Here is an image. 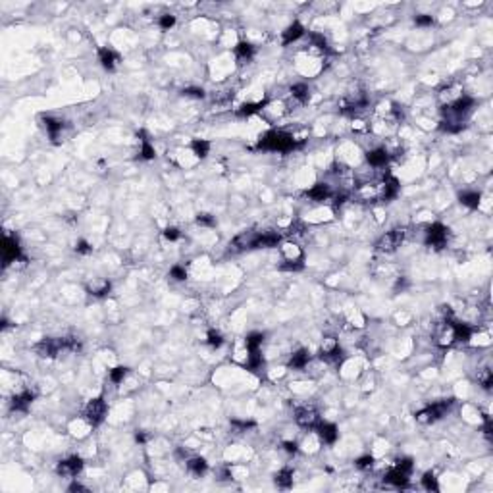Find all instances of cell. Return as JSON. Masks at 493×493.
<instances>
[{"instance_id":"cell-22","label":"cell","mask_w":493,"mask_h":493,"mask_svg":"<svg viewBox=\"0 0 493 493\" xmlns=\"http://www.w3.org/2000/svg\"><path fill=\"white\" fill-rule=\"evenodd\" d=\"M480 201H482V195L478 191H464V193H461V202L464 206H468V208H478Z\"/></svg>"},{"instance_id":"cell-26","label":"cell","mask_w":493,"mask_h":493,"mask_svg":"<svg viewBox=\"0 0 493 493\" xmlns=\"http://www.w3.org/2000/svg\"><path fill=\"white\" fill-rule=\"evenodd\" d=\"M91 295L94 297H106L110 293V281H100V283H92L89 287Z\"/></svg>"},{"instance_id":"cell-27","label":"cell","mask_w":493,"mask_h":493,"mask_svg":"<svg viewBox=\"0 0 493 493\" xmlns=\"http://www.w3.org/2000/svg\"><path fill=\"white\" fill-rule=\"evenodd\" d=\"M422 486L426 488L428 492H439V484H437V478H435L433 472H426V474H424Z\"/></svg>"},{"instance_id":"cell-11","label":"cell","mask_w":493,"mask_h":493,"mask_svg":"<svg viewBox=\"0 0 493 493\" xmlns=\"http://www.w3.org/2000/svg\"><path fill=\"white\" fill-rule=\"evenodd\" d=\"M397 193H399V181L393 176H387L381 185V201H391L397 197Z\"/></svg>"},{"instance_id":"cell-21","label":"cell","mask_w":493,"mask_h":493,"mask_svg":"<svg viewBox=\"0 0 493 493\" xmlns=\"http://www.w3.org/2000/svg\"><path fill=\"white\" fill-rule=\"evenodd\" d=\"M276 486L281 488V490H287L293 486V470L289 468H283L276 474Z\"/></svg>"},{"instance_id":"cell-4","label":"cell","mask_w":493,"mask_h":493,"mask_svg":"<svg viewBox=\"0 0 493 493\" xmlns=\"http://www.w3.org/2000/svg\"><path fill=\"white\" fill-rule=\"evenodd\" d=\"M449 229L443 224L435 222V224L428 225L426 229V245L433 246V248H443L447 245Z\"/></svg>"},{"instance_id":"cell-18","label":"cell","mask_w":493,"mask_h":493,"mask_svg":"<svg viewBox=\"0 0 493 493\" xmlns=\"http://www.w3.org/2000/svg\"><path fill=\"white\" fill-rule=\"evenodd\" d=\"M254 56V46L250 45V43H239V45L235 46V58L239 60V62H248L250 58Z\"/></svg>"},{"instance_id":"cell-13","label":"cell","mask_w":493,"mask_h":493,"mask_svg":"<svg viewBox=\"0 0 493 493\" xmlns=\"http://www.w3.org/2000/svg\"><path fill=\"white\" fill-rule=\"evenodd\" d=\"M366 160H368V164H370L372 168H381V166L387 164L389 154H387L385 149H374V151H368V153H366Z\"/></svg>"},{"instance_id":"cell-24","label":"cell","mask_w":493,"mask_h":493,"mask_svg":"<svg viewBox=\"0 0 493 493\" xmlns=\"http://www.w3.org/2000/svg\"><path fill=\"white\" fill-rule=\"evenodd\" d=\"M191 151H193V154L197 158H204L208 153H210V143L204 141V139H195V141L191 143Z\"/></svg>"},{"instance_id":"cell-5","label":"cell","mask_w":493,"mask_h":493,"mask_svg":"<svg viewBox=\"0 0 493 493\" xmlns=\"http://www.w3.org/2000/svg\"><path fill=\"white\" fill-rule=\"evenodd\" d=\"M449 404H451V401H441V403L430 404V406H426L424 410H420V412L416 414V420H418V422H424V424H431V422L439 420V418L445 414Z\"/></svg>"},{"instance_id":"cell-23","label":"cell","mask_w":493,"mask_h":493,"mask_svg":"<svg viewBox=\"0 0 493 493\" xmlns=\"http://www.w3.org/2000/svg\"><path fill=\"white\" fill-rule=\"evenodd\" d=\"M43 122H45L46 133L50 135L52 139H54V137H58V133H60V131H62V127H64V123H62L60 120H56V118H50V116H46Z\"/></svg>"},{"instance_id":"cell-16","label":"cell","mask_w":493,"mask_h":493,"mask_svg":"<svg viewBox=\"0 0 493 493\" xmlns=\"http://www.w3.org/2000/svg\"><path fill=\"white\" fill-rule=\"evenodd\" d=\"M307 195H308L312 201L324 202V201H328V199H330V195H332V193H330V187H328L326 183H316V185H314Z\"/></svg>"},{"instance_id":"cell-19","label":"cell","mask_w":493,"mask_h":493,"mask_svg":"<svg viewBox=\"0 0 493 493\" xmlns=\"http://www.w3.org/2000/svg\"><path fill=\"white\" fill-rule=\"evenodd\" d=\"M453 332H455V341L468 343L472 339V328L468 324H455L453 322Z\"/></svg>"},{"instance_id":"cell-39","label":"cell","mask_w":493,"mask_h":493,"mask_svg":"<svg viewBox=\"0 0 493 493\" xmlns=\"http://www.w3.org/2000/svg\"><path fill=\"white\" fill-rule=\"evenodd\" d=\"M183 94H185V96H195V98H202V96H204L202 89H185L183 91Z\"/></svg>"},{"instance_id":"cell-2","label":"cell","mask_w":493,"mask_h":493,"mask_svg":"<svg viewBox=\"0 0 493 493\" xmlns=\"http://www.w3.org/2000/svg\"><path fill=\"white\" fill-rule=\"evenodd\" d=\"M410 472H412V461L410 459H399L397 464L385 474V482L395 486V488H404L408 484Z\"/></svg>"},{"instance_id":"cell-40","label":"cell","mask_w":493,"mask_h":493,"mask_svg":"<svg viewBox=\"0 0 493 493\" xmlns=\"http://www.w3.org/2000/svg\"><path fill=\"white\" fill-rule=\"evenodd\" d=\"M75 250H77V252H83V254H87V252H91L92 248L89 246V243H85V241H79V243L75 245Z\"/></svg>"},{"instance_id":"cell-33","label":"cell","mask_w":493,"mask_h":493,"mask_svg":"<svg viewBox=\"0 0 493 493\" xmlns=\"http://www.w3.org/2000/svg\"><path fill=\"white\" fill-rule=\"evenodd\" d=\"M158 25H160V29L168 31V29H172V27L176 25V18H174V16H170V14H166V16H162V18H160Z\"/></svg>"},{"instance_id":"cell-25","label":"cell","mask_w":493,"mask_h":493,"mask_svg":"<svg viewBox=\"0 0 493 493\" xmlns=\"http://www.w3.org/2000/svg\"><path fill=\"white\" fill-rule=\"evenodd\" d=\"M291 94H293V98H297L299 102H307V100L310 98V89H308V85H305V83H297V85H293L291 87Z\"/></svg>"},{"instance_id":"cell-36","label":"cell","mask_w":493,"mask_h":493,"mask_svg":"<svg viewBox=\"0 0 493 493\" xmlns=\"http://www.w3.org/2000/svg\"><path fill=\"white\" fill-rule=\"evenodd\" d=\"M197 224L212 227V225H216V220H214V216H212V214H199V218H197Z\"/></svg>"},{"instance_id":"cell-20","label":"cell","mask_w":493,"mask_h":493,"mask_svg":"<svg viewBox=\"0 0 493 493\" xmlns=\"http://www.w3.org/2000/svg\"><path fill=\"white\" fill-rule=\"evenodd\" d=\"M187 468H189L191 474H195V476H202L204 472L208 470V462H206L202 457H193V459L187 461Z\"/></svg>"},{"instance_id":"cell-35","label":"cell","mask_w":493,"mask_h":493,"mask_svg":"<svg viewBox=\"0 0 493 493\" xmlns=\"http://www.w3.org/2000/svg\"><path fill=\"white\" fill-rule=\"evenodd\" d=\"M357 466H359L360 470H368V468H372V466H374V457H370V455L360 457L359 461H357Z\"/></svg>"},{"instance_id":"cell-31","label":"cell","mask_w":493,"mask_h":493,"mask_svg":"<svg viewBox=\"0 0 493 493\" xmlns=\"http://www.w3.org/2000/svg\"><path fill=\"white\" fill-rule=\"evenodd\" d=\"M141 156L145 158V160L154 158V149H153V145L147 139H141Z\"/></svg>"},{"instance_id":"cell-6","label":"cell","mask_w":493,"mask_h":493,"mask_svg":"<svg viewBox=\"0 0 493 493\" xmlns=\"http://www.w3.org/2000/svg\"><path fill=\"white\" fill-rule=\"evenodd\" d=\"M404 239V231L403 229H393V231H387L385 235H381V239L378 241V250L381 252H393L397 250L399 246L403 245Z\"/></svg>"},{"instance_id":"cell-17","label":"cell","mask_w":493,"mask_h":493,"mask_svg":"<svg viewBox=\"0 0 493 493\" xmlns=\"http://www.w3.org/2000/svg\"><path fill=\"white\" fill-rule=\"evenodd\" d=\"M33 399H35V395L31 391H23V393L14 397L12 406H14V410H27L31 406V403H33Z\"/></svg>"},{"instance_id":"cell-9","label":"cell","mask_w":493,"mask_h":493,"mask_svg":"<svg viewBox=\"0 0 493 493\" xmlns=\"http://www.w3.org/2000/svg\"><path fill=\"white\" fill-rule=\"evenodd\" d=\"M2 254H4V264L20 260L22 258V248L18 245V241L10 239V237H4V241H2Z\"/></svg>"},{"instance_id":"cell-37","label":"cell","mask_w":493,"mask_h":493,"mask_svg":"<svg viewBox=\"0 0 493 493\" xmlns=\"http://www.w3.org/2000/svg\"><path fill=\"white\" fill-rule=\"evenodd\" d=\"M180 235L181 233H180V229H178V227H166V229H164V237H166L168 241H178V239H180Z\"/></svg>"},{"instance_id":"cell-29","label":"cell","mask_w":493,"mask_h":493,"mask_svg":"<svg viewBox=\"0 0 493 493\" xmlns=\"http://www.w3.org/2000/svg\"><path fill=\"white\" fill-rule=\"evenodd\" d=\"M127 372H129V370H127L125 366H116V368L110 370V380H112L114 383H122V381L125 380Z\"/></svg>"},{"instance_id":"cell-15","label":"cell","mask_w":493,"mask_h":493,"mask_svg":"<svg viewBox=\"0 0 493 493\" xmlns=\"http://www.w3.org/2000/svg\"><path fill=\"white\" fill-rule=\"evenodd\" d=\"M308 360H310V353H308L307 349H301V351H297V353H293L291 355L289 366L295 368V370H303V368H307Z\"/></svg>"},{"instance_id":"cell-41","label":"cell","mask_w":493,"mask_h":493,"mask_svg":"<svg viewBox=\"0 0 493 493\" xmlns=\"http://www.w3.org/2000/svg\"><path fill=\"white\" fill-rule=\"evenodd\" d=\"M285 451H289V453H297V443L287 441V443H285Z\"/></svg>"},{"instance_id":"cell-12","label":"cell","mask_w":493,"mask_h":493,"mask_svg":"<svg viewBox=\"0 0 493 493\" xmlns=\"http://www.w3.org/2000/svg\"><path fill=\"white\" fill-rule=\"evenodd\" d=\"M303 35H305V27L299 22H295L281 33V41H283V45H291L295 41H299Z\"/></svg>"},{"instance_id":"cell-28","label":"cell","mask_w":493,"mask_h":493,"mask_svg":"<svg viewBox=\"0 0 493 493\" xmlns=\"http://www.w3.org/2000/svg\"><path fill=\"white\" fill-rule=\"evenodd\" d=\"M262 341H264V336H262V334H250L245 341L246 351H258L260 345H262Z\"/></svg>"},{"instance_id":"cell-1","label":"cell","mask_w":493,"mask_h":493,"mask_svg":"<svg viewBox=\"0 0 493 493\" xmlns=\"http://www.w3.org/2000/svg\"><path fill=\"white\" fill-rule=\"evenodd\" d=\"M258 147L264 149V151H272V153H276V151L277 153H287V151H293L297 147V141L293 139V135L285 133V131L272 129L260 139Z\"/></svg>"},{"instance_id":"cell-30","label":"cell","mask_w":493,"mask_h":493,"mask_svg":"<svg viewBox=\"0 0 493 493\" xmlns=\"http://www.w3.org/2000/svg\"><path fill=\"white\" fill-rule=\"evenodd\" d=\"M478 381H480V385L482 387H486V389H490L492 387V383H493V374H492V370H482L480 374H478Z\"/></svg>"},{"instance_id":"cell-10","label":"cell","mask_w":493,"mask_h":493,"mask_svg":"<svg viewBox=\"0 0 493 493\" xmlns=\"http://www.w3.org/2000/svg\"><path fill=\"white\" fill-rule=\"evenodd\" d=\"M83 468V461L79 459V457H69L66 461H62L60 464H58V474L60 476H66V478H73V476H77L79 472Z\"/></svg>"},{"instance_id":"cell-32","label":"cell","mask_w":493,"mask_h":493,"mask_svg":"<svg viewBox=\"0 0 493 493\" xmlns=\"http://www.w3.org/2000/svg\"><path fill=\"white\" fill-rule=\"evenodd\" d=\"M222 343H224V337H222L220 332H214V330L208 332V345H210V347H216V349H218Z\"/></svg>"},{"instance_id":"cell-14","label":"cell","mask_w":493,"mask_h":493,"mask_svg":"<svg viewBox=\"0 0 493 493\" xmlns=\"http://www.w3.org/2000/svg\"><path fill=\"white\" fill-rule=\"evenodd\" d=\"M98 60H100V64L104 69H108V71H112L116 64H118V54L114 52L112 48H100L98 50Z\"/></svg>"},{"instance_id":"cell-7","label":"cell","mask_w":493,"mask_h":493,"mask_svg":"<svg viewBox=\"0 0 493 493\" xmlns=\"http://www.w3.org/2000/svg\"><path fill=\"white\" fill-rule=\"evenodd\" d=\"M295 420H297V424L303 428H316L320 424V414H318V410L314 408V406H303V408H299L297 410V414H295Z\"/></svg>"},{"instance_id":"cell-8","label":"cell","mask_w":493,"mask_h":493,"mask_svg":"<svg viewBox=\"0 0 493 493\" xmlns=\"http://www.w3.org/2000/svg\"><path fill=\"white\" fill-rule=\"evenodd\" d=\"M316 430V433H318V437L324 441V443H328V445H334L337 441V437H339V430H337L336 424H332V422H322L320 420V424L314 428Z\"/></svg>"},{"instance_id":"cell-3","label":"cell","mask_w":493,"mask_h":493,"mask_svg":"<svg viewBox=\"0 0 493 493\" xmlns=\"http://www.w3.org/2000/svg\"><path fill=\"white\" fill-rule=\"evenodd\" d=\"M106 416V403L102 397L91 399L87 406H85V420L89 422V426H98Z\"/></svg>"},{"instance_id":"cell-34","label":"cell","mask_w":493,"mask_h":493,"mask_svg":"<svg viewBox=\"0 0 493 493\" xmlns=\"http://www.w3.org/2000/svg\"><path fill=\"white\" fill-rule=\"evenodd\" d=\"M170 276L176 281H183V279H187V270L183 268V266H174V268L170 270Z\"/></svg>"},{"instance_id":"cell-38","label":"cell","mask_w":493,"mask_h":493,"mask_svg":"<svg viewBox=\"0 0 493 493\" xmlns=\"http://www.w3.org/2000/svg\"><path fill=\"white\" fill-rule=\"evenodd\" d=\"M416 25H420V27H426V25H431L433 23V18L431 16H416Z\"/></svg>"}]
</instances>
